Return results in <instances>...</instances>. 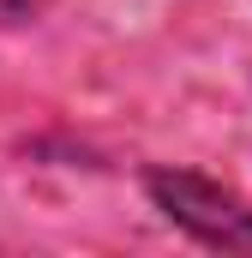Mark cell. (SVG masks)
I'll use <instances>...</instances> for the list:
<instances>
[{"mask_svg":"<svg viewBox=\"0 0 252 258\" xmlns=\"http://www.w3.org/2000/svg\"><path fill=\"white\" fill-rule=\"evenodd\" d=\"M144 192L186 240L210 246V252H252V204L234 186H222L198 168L162 162V168H144Z\"/></svg>","mask_w":252,"mask_h":258,"instance_id":"cell-1","label":"cell"}]
</instances>
